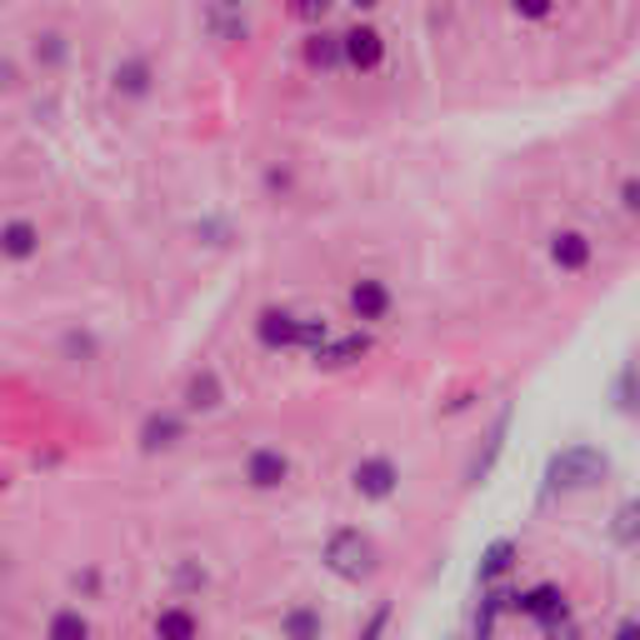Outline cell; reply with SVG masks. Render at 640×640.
<instances>
[{"mask_svg": "<svg viewBox=\"0 0 640 640\" xmlns=\"http://www.w3.org/2000/svg\"><path fill=\"white\" fill-rule=\"evenodd\" d=\"M516 540H496V546L486 550V556H480V566H476V576H480V586H490V580H500L506 576L510 566H516Z\"/></svg>", "mask_w": 640, "mask_h": 640, "instance_id": "ac0fdd59", "label": "cell"}, {"mask_svg": "<svg viewBox=\"0 0 640 640\" xmlns=\"http://www.w3.org/2000/svg\"><path fill=\"white\" fill-rule=\"evenodd\" d=\"M306 66L310 70H340V66H346V60H340V36L316 30V36L306 40Z\"/></svg>", "mask_w": 640, "mask_h": 640, "instance_id": "e0dca14e", "label": "cell"}, {"mask_svg": "<svg viewBox=\"0 0 640 640\" xmlns=\"http://www.w3.org/2000/svg\"><path fill=\"white\" fill-rule=\"evenodd\" d=\"M156 640H200V620L186 606H166L156 616Z\"/></svg>", "mask_w": 640, "mask_h": 640, "instance_id": "9a60e30c", "label": "cell"}, {"mask_svg": "<svg viewBox=\"0 0 640 640\" xmlns=\"http://www.w3.org/2000/svg\"><path fill=\"white\" fill-rule=\"evenodd\" d=\"M616 640H636V620H626V626L616 630Z\"/></svg>", "mask_w": 640, "mask_h": 640, "instance_id": "f1b7e54d", "label": "cell"}, {"mask_svg": "<svg viewBox=\"0 0 640 640\" xmlns=\"http://www.w3.org/2000/svg\"><path fill=\"white\" fill-rule=\"evenodd\" d=\"M186 440V426H180V416H170V410H156V416H146V426H140V450H170Z\"/></svg>", "mask_w": 640, "mask_h": 640, "instance_id": "4fadbf2b", "label": "cell"}, {"mask_svg": "<svg viewBox=\"0 0 640 640\" xmlns=\"http://www.w3.org/2000/svg\"><path fill=\"white\" fill-rule=\"evenodd\" d=\"M30 56H36L46 70H56V66H66V60H70V40L60 36V30H40L36 46H30Z\"/></svg>", "mask_w": 640, "mask_h": 640, "instance_id": "ffe728a7", "label": "cell"}, {"mask_svg": "<svg viewBox=\"0 0 640 640\" xmlns=\"http://www.w3.org/2000/svg\"><path fill=\"white\" fill-rule=\"evenodd\" d=\"M46 640H90V620L80 616L76 606L56 610V616H50V626H46Z\"/></svg>", "mask_w": 640, "mask_h": 640, "instance_id": "d6986e66", "label": "cell"}, {"mask_svg": "<svg viewBox=\"0 0 640 640\" xmlns=\"http://www.w3.org/2000/svg\"><path fill=\"white\" fill-rule=\"evenodd\" d=\"M326 6H330V0H296V16L300 20H316V16H326Z\"/></svg>", "mask_w": 640, "mask_h": 640, "instance_id": "83f0119b", "label": "cell"}, {"mask_svg": "<svg viewBox=\"0 0 640 640\" xmlns=\"http://www.w3.org/2000/svg\"><path fill=\"white\" fill-rule=\"evenodd\" d=\"M590 256H596V246H590V236H580V230H556V236H550V266L586 270Z\"/></svg>", "mask_w": 640, "mask_h": 640, "instance_id": "30bf717a", "label": "cell"}, {"mask_svg": "<svg viewBox=\"0 0 640 640\" xmlns=\"http://www.w3.org/2000/svg\"><path fill=\"white\" fill-rule=\"evenodd\" d=\"M370 6H380V0H356V10H370Z\"/></svg>", "mask_w": 640, "mask_h": 640, "instance_id": "f546056e", "label": "cell"}, {"mask_svg": "<svg viewBox=\"0 0 640 640\" xmlns=\"http://www.w3.org/2000/svg\"><path fill=\"white\" fill-rule=\"evenodd\" d=\"M610 476V456L606 450H596V446H566V450H556L550 456V466H546V486L550 490H590V486H600V480Z\"/></svg>", "mask_w": 640, "mask_h": 640, "instance_id": "7a4b0ae2", "label": "cell"}, {"mask_svg": "<svg viewBox=\"0 0 640 640\" xmlns=\"http://www.w3.org/2000/svg\"><path fill=\"white\" fill-rule=\"evenodd\" d=\"M620 210H630V216L640 210V186H636V180H626V186H620Z\"/></svg>", "mask_w": 640, "mask_h": 640, "instance_id": "4316f807", "label": "cell"}, {"mask_svg": "<svg viewBox=\"0 0 640 640\" xmlns=\"http://www.w3.org/2000/svg\"><path fill=\"white\" fill-rule=\"evenodd\" d=\"M370 350V336L366 330H350V336H340V340H326V346L316 350V366H330V370H340V366H356L360 356Z\"/></svg>", "mask_w": 640, "mask_h": 640, "instance_id": "5bb4252c", "label": "cell"}, {"mask_svg": "<svg viewBox=\"0 0 640 640\" xmlns=\"http://www.w3.org/2000/svg\"><path fill=\"white\" fill-rule=\"evenodd\" d=\"M0 256L6 260H36L40 256V230L30 226V220H6L0 226Z\"/></svg>", "mask_w": 640, "mask_h": 640, "instance_id": "7c38bea8", "label": "cell"}, {"mask_svg": "<svg viewBox=\"0 0 640 640\" xmlns=\"http://www.w3.org/2000/svg\"><path fill=\"white\" fill-rule=\"evenodd\" d=\"M516 610H526V616L536 620L540 630L570 616V610H566V596H560L556 586H536V590H526V596H516Z\"/></svg>", "mask_w": 640, "mask_h": 640, "instance_id": "ba28073f", "label": "cell"}, {"mask_svg": "<svg viewBox=\"0 0 640 640\" xmlns=\"http://www.w3.org/2000/svg\"><path fill=\"white\" fill-rule=\"evenodd\" d=\"M320 636H326V616L316 606L296 600V606L280 610V640H320Z\"/></svg>", "mask_w": 640, "mask_h": 640, "instance_id": "8fae6325", "label": "cell"}, {"mask_svg": "<svg viewBox=\"0 0 640 640\" xmlns=\"http://www.w3.org/2000/svg\"><path fill=\"white\" fill-rule=\"evenodd\" d=\"M296 330H300L296 310H260L256 320V340L266 350H296Z\"/></svg>", "mask_w": 640, "mask_h": 640, "instance_id": "52a82bcc", "label": "cell"}, {"mask_svg": "<svg viewBox=\"0 0 640 640\" xmlns=\"http://www.w3.org/2000/svg\"><path fill=\"white\" fill-rule=\"evenodd\" d=\"M350 486H356L360 500H390L400 490V470L390 456H366V460H356V470H350Z\"/></svg>", "mask_w": 640, "mask_h": 640, "instance_id": "3957f363", "label": "cell"}, {"mask_svg": "<svg viewBox=\"0 0 640 640\" xmlns=\"http://www.w3.org/2000/svg\"><path fill=\"white\" fill-rule=\"evenodd\" d=\"M216 6H240V0H216Z\"/></svg>", "mask_w": 640, "mask_h": 640, "instance_id": "4dcf8cb0", "label": "cell"}, {"mask_svg": "<svg viewBox=\"0 0 640 640\" xmlns=\"http://www.w3.org/2000/svg\"><path fill=\"white\" fill-rule=\"evenodd\" d=\"M510 10H516L520 20H550L556 16V0H510Z\"/></svg>", "mask_w": 640, "mask_h": 640, "instance_id": "cb8c5ba5", "label": "cell"}, {"mask_svg": "<svg viewBox=\"0 0 640 640\" xmlns=\"http://www.w3.org/2000/svg\"><path fill=\"white\" fill-rule=\"evenodd\" d=\"M350 310H356V320H386L390 316V286L376 276L356 280V286H350Z\"/></svg>", "mask_w": 640, "mask_h": 640, "instance_id": "9c48e42d", "label": "cell"}, {"mask_svg": "<svg viewBox=\"0 0 640 640\" xmlns=\"http://www.w3.org/2000/svg\"><path fill=\"white\" fill-rule=\"evenodd\" d=\"M246 480L256 490H280L290 480V460H286V450H276V446H256L246 456Z\"/></svg>", "mask_w": 640, "mask_h": 640, "instance_id": "5b68a950", "label": "cell"}, {"mask_svg": "<svg viewBox=\"0 0 640 640\" xmlns=\"http://www.w3.org/2000/svg\"><path fill=\"white\" fill-rule=\"evenodd\" d=\"M326 340H330L326 316H300V330H296V346H300V350H310V356H316Z\"/></svg>", "mask_w": 640, "mask_h": 640, "instance_id": "7402d4cb", "label": "cell"}, {"mask_svg": "<svg viewBox=\"0 0 640 640\" xmlns=\"http://www.w3.org/2000/svg\"><path fill=\"white\" fill-rule=\"evenodd\" d=\"M110 86H116L120 100H146L156 90V70H150L146 56H126L116 66V76H110Z\"/></svg>", "mask_w": 640, "mask_h": 640, "instance_id": "8992f818", "label": "cell"}, {"mask_svg": "<svg viewBox=\"0 0 640 640\" xmlns=\"http://www.w3.org/2000/svg\"><path fill=\"white\" fill-rule=\"evenodd\" d=\"M616 540H620V546L636 540V500H626V506L616 510Z\"/></svg>", "mask_w": 640, "mask_h": 640, "instance_id": "d4e9b609", "label": "cell"}, {"mask_svg": "<svg viewBox=\"0 0 640 640\" xmlns=\"http://www.w3.org/2000/svg\"><path fill=\"white\" fill-rule=\"evenodd\" d=\"M186 400H190V410H220V380H216V370H200V376H190V390H186Z\"/></svg>", "mask_w": 640, "mask_h": 640, "instance_id": "44dd1931", "label": "cell"}, {"mask_svg": "<svg viewBox=\"0 0 640 640\" xmlns=\"http://www.w3.org/2000/svg\"><path fill=\"white\" fill-rule=\"evenodd\" d=\"M320 560H326V570L336 580H346V586H360V580L376 570V540L366 536V530L356 526H336L326 536V550H320Z\"/></svg>", "mask_w": 640, "mask_h": 640, "instance_id": "6da1fadb", "label": "cell"}, {"mask_svg": "<svg viewBox=\"0 0 640 640\" xmlns=\"http://www.w3.org/2000/svg\"><path fill=\"white\" fill-rule=\"evenodd\" d=\"M630 380H636V370H620V380H616V406L620 410H626V416H630V410H636V400H630Z\"/></svg>", "mask_w": 640, "mask_h": 640, "instance_id": "484cf974", "label": "cell"}, {"mask_svg": "<svg viewBox=\"0 0 640 640\" xmlns=\"http://www.w3.org/2000/svg\"><path fill=\"white\" fill-rule=\"evenodd\" d=\"M506 430H510V406L500 410V416H496V426H490V436H486V456H480L476 466H470V480H476V486L490 476V466H496V456H500V450H506Z\"/></svg>", "mask_w": 640, "mask_h": 640, "instance_id": "2e32d148", "label": "cell"}, {"mask_svg": "<svg viewBox=\"0 0 640 640\" xmlns=\"http://www.w3.org/2000/svg\"><path fill=\"white\" fill-rule=\"evenodd\" d=\"M340 60H346L350 70H380V60H386V40H380V30L370 26H356L340 36Z\"/></svg>", "mask_w": 640, "mask_h": 640, "instance_id": "277c9868", "label": "cell"}, {"mask_svg": "<svg viewBox=\"0 0 640 640\" xmlns=\"http://www.w3.org/2000/svg\"><path fill=\"white\" fill-rule=\"evenodd\" d=\"M0 486H6V470H0Z\"/></svg>", "mask_w": 640, "mask_h": 640, "instance_id": "1f68e13d", "label": "cell"}, {"mask_svg": "<svg viewBox=\"0 0 640 640\" xmlns=\"http://www.w3.org/2000/svg\"><path fill=\"white\" fill-rule=\"evenodd\" d=\"M386 630H390V606L380 600V606L366 616V626L356 630V640H386Z\"/></svg>", "mask_w": 640, "mask_h": 640, "instance_id": "603a6c76", "label": "cell"}]
</instances>
